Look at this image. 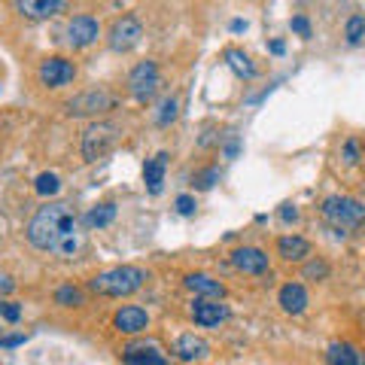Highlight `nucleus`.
I'll return each instance as SVG.
<instances>
[{
  "label": "nucleus",
  "mask_w": 365,
  "mask_h": 365,
  "mask_svg": "<svg viewBox=\"0 0 365 365\" xmlns=\"http://www.w3.org/2000/svg\"><path fill=\"white\" fill-rule=\"evenodd\" d=\"M28 241L43 250V253H58V256H73L83 237H79V220L71 204H46L28 222Z\"/></svg>",
  "instance_id": "nucleus-1"
},
{
  "label": "nucleus",
  "mask_w": 365,
  "mask_h": 365,
  "mask_svg": "<svg viewBox=\"0 0 365 365\" xmlns=\"http://www.w3.org/2000/svg\"><path fill=\"white\" fill-rule=\"evenodd\" d=\"M146 271L137 265H116L110 271H101L88 280V289L98 295H110V299H122V295H134L143 287Z\"/></svg>",
  "instance_id": "nucleus-2"
},
{
  "label": "nucleus",
  "mask_w": 365,
  "mask_h": 365,
  "mask_svg": "<svg viewBox=\"0 0 365 365\" xmlns=\"http://www.w3.org/2000/svg\"><path fill=\"white\" fill-rule=\"evenodd\" d=\"M122 131L116 122H91L83 134V158L86 162H101L119 146Z\"/></svg>",
  "instance_id": "nucleus-3"
},
{
  "label": "nucleus",
  "mask_w": 365,
  "mask_h": 365,
  "mask_svg": "<svg viewBox=\"0 0 365 365\" xmlns=\"http://www.w3.org/2000/svg\"><path fill=\"white\" fill-rule=\"evenodd\" d=\"M323 216L335 228H356L365 222V207L356 198H347V195H329L323 201Z\"/></svg>",
  "instance_id": "nucleus-4"
},
{
  "label": "nucleus",
  "mask_w": 365,
  "mask_h": 365,
  "mask_svg": "<svg viewBox=\"0 0 365 365\" xmlns=\"http://www.w3.org/2000/svg\"><path fill=\"white\" fill-rule=\"evenodd\" d=\"M158 86H162V76H158L155 61H140L128 76V91H131V98L137 101V104H150V101L155 98Z\"/></svg>",
  "instance_id": "nucleus-5"
},
{
  "label": "nucleus",
  "mask_w": 365,
  "mask_h": 365,
  "mask_svg": "<svg viewBox=\"0 0 365 365\" xmlns=\"http://www.w3.org/2000/svg\"><path fill=\"white\" fill-rule=\"evenodd\" d=\"M113 107H116V95L107 88H88L73 101H67V113L71 116H98V113H107Z\"/></svg>",
  "instance_id": "nucleus-6"
},
{
  "label": "nucleus",
  "mask_w": 365,
  "mask_h": 365,
  "mask_svg": "<svg viewBox=\"0 0 365 365\" xmlns=\"http://www.w3.org/2000/svg\"><path fill=\"white\" fill-rule=\"evenodd\" d=\"M143 37V25L137 16H119L116 21L110 25V34H107V43L113 52H131L137 43Z\"/></svg>",
  "instance_id": "nucleus-7"
},
{
  "label": "nucleus",
  "mask_w": 365,
  "mask_h": 365,
  "mask_svg": "<svg viewBox=\"0 0 365 365\" xmlns=\"http://www.w3.org/2000/svg\"><path fill=\"white\" fill-rule=\"evenodd\" d=\"M37 76H40V83L46 88H64V86H71L76 79V64L61 58V55H52V58H46L40 64Z\"/></svg>",
  "instance_id": "nucleus-8"
},
{
  "label": "nucleus",
  "mask_w": 365,
  "mask_h": 365,
  "mask_svg": "<svg viewBox=\"0 0 365 365\" xmlns=\"http://www.w3.org/2000/svg\"><path fill=\"white\" fill-rule=\"evenodd\" d=\"M101 37V21L95 16H73L67 25V40L73 49H86Z\"/></svg>",
  "instance_id": "nucleus-9"
},
{
  "label": "nucleus",
  "mask_w": 365,
  "mask_h": 365,
  "mask_svg": "<svg viewBox=\"0 0 365 365\" xmlns=\"http://www.w3.org/2000/svg\"><path fill=\"white\" fill-rule=\"evenodd\" d=\"M113 326H116L122 335H140V332H146V326H150V314L137 304H125L116 311V317H113Z\"/></svg>",
  "instance_id": "nucleus-10"
},
{
  "label": "nucleus",
  "mask_w": 365,
  "mask_h": 365,
  "mask_svg": "<svg viewBox=\"0 0 365 365\" xmlns=\"http://www.w3.org/2000/svg\"><path fill=\"white\" fill-rule=\"evenodd\" d=\"M232 317V311H228V304L222 302H210V299H198L195 304H192V319H195V326H204V329H213L225 323V319Z\"/></svg>",
  "instance_id": "nucleus-11"
},
{
  "label": "nucleus",
  "mask_w": 365,
  "mask_h": 365,
  "mask_svg": "<svg viewBox=\"0 0 365 365\" xmlns=\"http://www.w3.org/2000/svg\"><path fill=\"white\" fill-rule=\"evenodd\" d=\"M232 265L237 271H244V274H268V253L265 250H259V247H241V250H235L232 253Z\"/></svg>",
  "instance_id": "nucleus-12"
},
{
  "label": "nucleus",
  "mask_w": 365,
  "mask_h": 365,
  "mask_svg": "<svg viewBox=\"0 0 365 365\" xmlns=\"http://www.w3.org/2000/svg\"><path fill=\"white\" fill-rule=\"evenodd\" d=\"M177 359L182 362H198V359H207L210 356V344L198 335H180L177 344H174Z\"/></svg>",
  "instance_id": "nucleus-13"
},
{
  "label": "nucleus",
  "mask_w": 365,
  "mask_h": 365,
  "mask_svg": "<svg viewBox=\"0 0 365 365\" xmlns=\"http://www.w3.org/2000/svg\"><path fill=\"white\" fill-rule=\"evenodd\" d=\"M122 359L125 365H170L168 356L158 347H146V344H128L122 353Z\"/></svg>",
  "instance_id": "nucleus-14"
},
{
  "label": "nucleus",
  "mask_w": 365,
  "mask_h": 365,
  "mask_svg": "<svg viewBox=\"0 0 365 365\" xmlns=\"http://www.w3.org/2000/svg\"><path fill=\"white\" fill-rule=\"evenodd\" d=\"M19 13H25L28 19H52L67 9L64 0H19L16 4Z\"/></svg>",
  "instance_id": "nucleus-15"
},
{
  "label": "nucleus",
  "mask_w": 365,
  "mask_h": 365,
  "mask_svg": "<svg viewBox=\"0 0 365 365\" xmlns=\"http://www.w3.org/2000/svg\"><path fill=\"white\" fill-rule=\"evenodd\" d=\"M186 289L201 295V299H210V302H222V295H225L222 283L207 277V274H189V277H186Z\"/></svg>",
  "instance_id": "nucleus-16"
},
{
  "label": "nucleus",
  "mask_w": 365,
  "mask_h": 365,
  "mask_svg": "<svg viewBox=\"0 0 365 365\" xmlns=\"http://www.w3.org/2000/svg\"><path fill=\"white\" fill-rule=\"evenodd\" d=\"M165 168H168V153H158L143 165V182H146V192H150V195H158V192H162Z\"/></svg>",
  "instance_id": "nucleus-17"
},
{
  "label": "nucleus",
  "mask_w": 365,
  "mask_h": 365,
  "mask_svg": "<svg viewBox=\"0 0 365 365\" xmlns=\"http://www.w3.org/2000/svg\"><path fill=\"white\" fill-rule=\"evenodd\" d=\"M326 359H329V365H362L365 362L359 347L350 344V341H332L326 350Z\"/></svg>",
  "instance_id": "nucleus-18"
},
{
  "label": "nucleus",
  "mask_w": 365,
  "mask_h": 365,
  "mask_svg": "<svg viewBox=\"0 0 365 365\" xmlns=\"http://www.w3.org/2000/svg\"><path fill=\"white\" fill-rule=\"evenodd\" d=\"M277 256L287 259V262H304L307 256H311V244L299 235H283L277 241Z\"/></svg>",
  "instance_id": "nucleus-19"
},
{
  "label": "nucleus",
  "mask_w": 365,
  "mask_h": 365,
  "mask_svg": "<svg viewBox=\"0 0 365 365\" xmlns=\"http://www.w3.org/2000/svg\"><path fill=\"white\" fill-rule=\"evenodd\" d=\"M277 302L287 314H302L307 307V289L302 287V283H287V287H280Z\"/></svg>",
  "instance_id": "nucleus-20"
},
{
  "label": "nucleus",
  "mask_w": 365,
  "mask_h": 365,
  "mask_svg": "<svg viewBox=\"0 0 365 365\" xmlns=\"http://www.w3.org/2000/svg\"><path fill=\"white\" fill-rule=\"evenodd\" d=\"M225 61H228V67H232L237 76H244V79H253L256 76L253 61H250V55H244L241 49H225Z\"/></svg>",
  "instance_id": "nucleus-21"
},
{
  "label": "nucleus",
  "mask_w": 365,
  "mask_h": 365,
  "mask_svg": "<svg viewBox=\"0 0 365 365\" xmlns=\"http://www.w3.org/2000/svg\"><path fill=\"white\" fill-rule=\"evenodd\" d=\"M116 220V204H98V207H91L86 213V225L88 228H104Z\"/></svg>",
  "instance_id": "nucleus-22"
},
{
  "label": "nucleus",
  "mask_w": 365,
  "mask_h": 365,
  "mask_svg": "<svg viewBox=\"0 0 365 365\" xmlns=\"http://www.w3.org/2000/svg\"><path fill=\"white\" fill-rule=\"evenodd\" d=\"M34 189H37V195H43V198H49V195H58V189H61V180H58V174H40L37 180H34Z\"/></svg>",
  "instance_id": "nucleus-23"
},
{
  "label": "nucleus",
  "mask_w": 365,
  "mask_h": 365,
  "mask_svg": "<svg viewBox=\"0 0 365 365\" xmlns=\"http://www.w3.org/2000/svg\"><path fill=\"white\" fill-rule=\"evenodd\" d=\"M55 302H58L61 307H79V304H86V292L76 289V287H58Z\"/></svg>",
  "instance_id": "nucleus-24"
},
{
  "label": "nucleus",
  "mask_w": 365,
  "mask_h": 365,
  "mask_svg": "<svg viewBox=\"0 0 365 365\" xmlns=\"http://www.w3.org/2000/svg\"><path fill=\"white\" fill-rule=\"evenodd\" d=\"M177 113H180V101H177V98H165V101H162V107H158L155 122L162 125V128H168V125L177 119Z\"/></svg>",
  "instance_id": "nucleus-25"
},
{
  "label": "nucleus",
  "mask_w": 365,
  "mask_h": 365,
  "mask_svg": "<svg viewBox=\"0 0 365 365\" xmlns=\"http://www.w3.org/2000/svg\"><path fill=\"white\" fill-rule=\"evenodd\" d=\"M344 37L350 46H356L365 37V16H350L347 25H344Z\"/></svg>",
  "instance_id": "nucleus-26"
},
{
  "label": "nucleus",
  "mask_w": 365,
  "mask_h": 365,
  "mask_svg": "<svg viewBox=\"0 0 365 365\" xmlns=\"http://www.w3.org/2000/svg\"><path fill=\"white\" fill-rule=\"evenodd\" d=\"M341 158H344V165H359V158H362V150H359V140L356 137H347L344 140V153H341Z\"/></svg>",
  "instance_id": "nucleus-27"
},
{
  "label": "nucleus",
  "mask_w": 365,
  "mask_h": 365,
  "mask_svg": "<svg viewBox=\"0 0 365 365\" xmlns=\"http://www.w3.org/2000/svg\"><path fill=\"white\" fill-rule=\"evenodd\" d=\"M213 182H220V168H204L195 174V189H210Z\"/></svg>",
  "instance_id": "nucleus-28"
},
{
  "label": "nucleus",
  "mask_w": 365,
  "mask_h": 365,
  "mask_svg": "<svg viewBox=\"0 0 365 365\" xmlns=\"http://www.w3.org/2000/svg\"><path fill=\"white\" fill-rule=\"evenodd\" d=\"M304 277H307V280H326V277H329V265H326L323 259L307 262V265H304Z\"/></svg>",
  "instance_id": "nucleus-29"
},
{
  "label": "nucleus",
  "mask_w": 365,
  "mask_h": 365,
  "mask_svg": "<svg viewBox=\"0 0 365 365\" xmlns=\"http://www.w3.org/2000/svg\"><path fill=\"white\" fill-rule=\"evenodd\" d=\"M0 317L6 319V323H19V317H21V307L16 302H0Z\"/></svg>",
  "instance_id": "nucleus-30"
},
{
  "label": "nucleus",
  "mask_w": 365,
  "mask_h": 365,
  "mask_svg": "<svg viewBox=\"0 0 365 365\" xmlns=\"http://www.w3.org/2000/svg\"><path fill=\"white\" fill-rule=\"evenodd\" d=\"M174 204H177V213H182V216H192V213H195V207H198L192 195H177Z\"/></svg>",
  "instance_id": "nucleus-31"
},
{
  "label": "nucleus",
  "mask_w": 365,
  "mask_h": 365,
  "mask_svg": "<svg viewBox=\"0 0 365 365\" xmlns=\"http://www.w3.org/2000/svg\"><path fill=\"white\" fill-rule=\"evenodd\" d=\"M289 25H292V31L295 34H299V37H311V21H307L304 16H292V21H289Z\"/></svg>",
  "instance_id": "nucleus-32"
},
{
  "label": "nucleus",
  "mask_w": 365,
  "mask_h": 365,
  "mask_svg": "<svg viewBox=\"0 0 365 365\" xmlns=\"http://www.w3.org/2000/svg\"><path fill=\"white\" fill-rule=\"evenodd\" d=\"M280 220L283 222H299V210H295V204H283V207H280Z\"/></svg>",
  "instance_id": "nucleus-33"
},
{
  "label": "nucleus",
  "mask_w": 365,
  "mask_h": 365,
  "mask_svg": "<svg viewBox=\"0 0 365 365\" xmlns=\"http://www.w3.org/2000/svg\"><path fill=\"white\" fill-rule=\"evenodd\" d=\"M16 289V280L9 277V274H0V295H6V292H13Z\"/></svg>",
  "instance_id": "nucleus-34"
},
{
  "label": "nucleus",
  "mask_w": 365,
  "mask_h": 365,
  "mask_svg": "<svg viewBox=\"0 0 365 365\" xmlns=\"http://www.w3.org/2000/svg\"><path fill=\"white\" fill-rule=\"evenodd\" d=\"M25 338L28 335H9V338H0V344L4 347H19V344H25Z\"/></svg>",
  "instance_id": "nucleus-35"
},
{
  "label": "nucleus",
  "mask_w": 365,
  "mask_h": 365,
  "mask_svg": "<svg viewBox=\"0 0 365 365\" xmlns=\"http://www.w3.org/2000/svg\"><path fill=\"white\" fill-rule=\"evenodd\" d=\"M237 150H241V143H237V137H232V140L225 143V158H235Z\"/></svg>",
  "instance_id": "nucleus-36"
},
{
  "label": "nucleus",
  "mask_w": 365,
  "mask_h": 365,
  "mask_svg": "<svg viewBox=\"0 0 365 365\" xmlns=\"http://www.w3.org/2000/svg\"><path fill=\"white\" fill-rule=\"evenodd\" d=\"M268 49H271L274 55H283V52H287V43H283V40H274V43L268 46Z\"/></svg>",
  "instance_id": "nucleus-37"
},
{
  "label": "nucleus",
  "mask_w": 365,
  "mask_h": 365,
  "mask_svg": "<svg viewBox=\"0 0 365 365\" xmlns=\"http://www.w3.org/2000/svg\"><path fill=\"white\" fill-rule=\"evenodd\" d=\"M232 31H247V21H241V19H235V21H232Z\"/></svg>",
  "instance_id": "nucleus-38"
},
{
  "label": "nucleus",
  "mask_w": 365,
  "mask_h": 365,
  "mask_svg": "<svg viewBox=\"0 0 365 365\" xmlns=\"http://www.w3.org/2000/svg\"><path fill=\"white\" fill-rule=\"evenodd\" d=\"M362 365H365V362H362Z\"/></svg>",
  "instance_id": "nucleus-39"
}]
</instances>
